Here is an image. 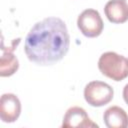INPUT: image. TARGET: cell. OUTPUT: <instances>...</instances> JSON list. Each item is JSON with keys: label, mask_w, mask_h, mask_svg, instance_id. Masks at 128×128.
<instances>
[{"label": "cell", "mask_w": 128, "mask_h": 128, "mask_svg": "<svg viewBox=\"0 0 128 128\" xmlns=\"http://www.w3.org/2000/svg\"><path fill=\"white\" fill-rule=\"evenodd\" d=\"M70 36L65 22L48 17L37 22L25 38L24 51L28 59L41 66L53 65L68 52Z\"/></svg>", "instance_id": "1"}, {"label": "cell", "mask_w": 128, "mask_h": 128, "mask_svg": "<svg viewBox=\"0 0 128 128\" xmlns=\"http://www.w3.org/2000/svg\"><path fill=\"white\" fill-rule=\"evenodd\" d=\"M100 72L114 80L122 81L128 77V59L116 52H105L98 60Z\"/></svg>", "instance_id": "2"}, {"label": "cell", "mask_w": 128, "mask_h": 128, "mask_svg": "<svg viewBox=\"0 0 128 128\" xmlns=\"http://www.w3.org/2000/svg\"><path fill=\"white\" fill-rule=\"evenodd\" d=\"M113 88L102 81H91L84 89V98L93 107H101L108 104L113 99Z\"/></svg>", "instance_id": "3"}, {"label": "cell", "mask_w": 128, "mask_h": 128, "mask_svg": "<svg viewBox=\"0 0 128 128\" xmlns=\"http://www.w3.org/2000/svg\"><path fill=\"white\" fill-rule=\"evenodd\" d=\"M77 26L84 36L94 38L102 33L104 24L97 10L86 9L78 16Z\"/></svg>", "instance_id": "4"}, {"label": "cell", "mask_w": 128, "mask_h": 128, "mask_svg": "<svg viewBox=\"0 0 128 128\" xmlns=\"http://www.w3.org/2000/svg\"><path fill=\"white\" fill-rule=\"evenodd\" d=\"M21 113L19 98L12 93H5L0 98V119L5 123L15 122Z\"/></svg>", "instance_id": "5"}, {"label": "cell", "mask_w": 128, "mask_h": 128, "mask_svg": "<svg viewBox=\"0 0 128 128\" xmlns=\"http://www.w3.org/2000/svg\"><path fill=\"white\" fill-rule=\"evenodd\" d=\"M62 127H75V128H97L98 125L92 122L86 111L78 106L70 107L64 117L62 122Z\"/></svg>", "instance_id": "6"}, {"label": "cell", "mask_w": 128, "mask_h": 128, "mask_svg": "<svg viewBox=\"0 0 128 128\" xmlns=\"http://www.w3.org/2000/svg\"><path fill=\"white\" fill-rule=\"evenodd\" d=\"M107 19L115 24H121L128 20V3L126 0H110L104 7Z\"/></svg>", "instance_id": "7"}, {"label": "cell", "mask_w": 128, "mask_h": 128, "mask_svg": "<svg viewBox=\"0 0 128 128\" xmlns=\"http://www.w3.org/2000/svg\"><path fill=\"white\" fill-rule=\"evenodd\" d=\"M103 121L108 128H126L128 127V114L121 107L112 106L105 110Z\"/></svg>", "instance_id": "8"}, {"label": "cell", "mask_w": 128, "mask_h": 128, "mask_svg": "<svg viewBox=\"0 0 128 128\" xmlns=\"http://www.w3.org/2000/svg\"><path fill=\"white\" fill-rule=\"evenodd\" d=\"M3 49V53L0 59V76L6 77L13 75L19 68V61L13 54L12 50Z\"/></svg>", "instance_id": "9"}, {"label": "cell", "mask_w": 128, "mask_h": 128, "mask_svg": "<svg viewBox=\"0 0 128 128\" xmlns=\"http://www.w3.org/2000/svg\"><path fill=\"white\" fill-rule=\"evenodd\" d=\"M123 98H124V101L126 102V104L128 105V84H126L125 87L123 88Z\"/></svg>", "instance_id": "10"}]
</instances>
